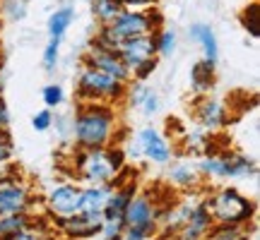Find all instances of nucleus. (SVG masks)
Returning a JSON list of instances; mask_svg holds the SVG:
<instances>
[{
	"label": "nucleus",
	"mask_w": 260,
	"mask_h": 240,
	"mask_svg": "<svg viewBox=\"0 0 260 240\" xmlns=\"http://www.w3.org/2000/svg\"><path fill=\"white\" fill-rule=\"evenodd\" d=\"M121 135L118 113L111 103H82L73 120V139L80 149L109 147Z\"/></svg>",
	"instance_id": "f257e3e1"
},
{
	"label": "nucleus",
	"mask_w": 260,
	"mask_h": 240,
	"mask_svg": "<svg viewBox=\"0 0 260 240\" xmlns=\"http://www.w3.org/2000/svg\"><path fill=\"white\" fill-rule=\"evenodd\" d=\"M125 154L121 144L89 147L75 154V178L82 185H111L116 176L125 168Z\"/></svg>",
	"instance_id": "f03ea898"
},
{
	"label": "nucleus",
	"mask_w": 260,
	"mask_h": 240,
	"mask_svg": "<svg viewBox=\"0 0 260 240\" xmlns=\"http://www.w3.org/2000/svg\"><path fill=\"white\" fill-rule=\"evenodd\" d=\"M164 27V19L159 15V10H123L118 17L113 19L111 24L99 29V34L94 36L92 44L104 48H116L121 46L123 41L135 36H145V34H154L157 29Z\"/></svg>",
	"instance_id": "7ed1b4c3"
},
{
	"label": "nucleus",
	"mask_w": 260,
	"mask_h": 240,
	"mask_svg": "<svg viewBox=\"0 0 260 240\" xmlns=\"http://www.w3.org/2000/svg\"><path fill=\"white\" fill-rule=\"evenodd\" d=\"M205 204L214 223L248 226L255 219V204L236 187H214L210 194H205Z\"/></svg>",
	"instance_id": "20e7f679"
},
{
	"label": "nucleus",
	"mask_w": 260,
	"mask_h": 240,
	"mask_svg": "<svg viewBox=\"0 0 260 240\" xmlns=\"http://www.w3.org/2000/svg\"><path fill=\"white\" fill-rule=\"evenodd\" d=\"M128 84L82 63L77 72V96L82 103H118L125 99Z\"/></svg>",
	"instance_id": "39448f33"
},
{
	"label": "nucleus",
	"mask_w": 260,
	"mask_h": 240,
	"mask_svg": "<svg viewBox=\"0 0 260 240\" xmlns=\"http://www.w3.org/2000/svg\"><path fill=\"white\" fill-rule=\"evenodd\" d=\"M161 204L152 192H135L125 207V231L121 240H147L157 233Z\"/></svg>",
	"instance_id": "423d86ee"
},
{
	"label": "nucleus",
	"mask_w": 260,
	"mask_h": 240,
	"mask_svg": "<svg viewBox=\"0 0 260 240\" xmlns=\"http://www.w3.org/2000/svg\"><path fill=\"white\" fill-rule=\"evenodd\" d=\"M34 204H37L34 185L24 178L19 166H12L8 173L0 176V216L22 212L34 214Z\"/></svg>",
	"instance_id": "0eeeda50"
},
{
	"label": "nucleus",
	"mask_w": 260,
	"mask_h": 240,
	"mask_svg": "<svg viewBox=\"0 0 260 240\" xmlns=\"http://www.w3.org/2000/svg\"><path fill=\"white\" fill-rule=\"evenodd\" d=\"M125 67L130 70V77L145 82L152 70L157 67V48H154V34H145V36H135L123 41L116 48Z\"/></svg>",
	"instance_id": "6e6552de"
},
{
	"label": "nucleus",
	"mask_w": 260,
	"mask_h": 240,
	"mask_svg": "<svg viewBox=\"0 0 260 240\" xmlns=\"http://www.w3.org/2000/svg\"><path fill=\"white\" fill-rule=\"evenodd\" d=\"M80 185L68 180V183H56L44 197V209L51 219H65L80 212Z\"/></svg>",
	"instance_id": "1a4fd4ad"
},
{
	"label": "nucleus",
	"mask_w": 260,
	"mask_h": 240,
	"mask_svg": "<svg viewBox=\"0 0 260 240\" xmlns=\"http://www.w3.org/2000/svg\"><path fill=\"white\" fill-rule=\"evenodd\" d=\"M133 139L138 142L142 161H149V164H154V166H167L169 161L174 158V149L169 144V139L164 137L157 128H152V125L140 128Z\"/></svg>",
	"instance_id": "9d476101"
},
{
	"label": "nucleus",
	"mask_w": 260,
	"mask_h": 240,
	"mask_svg": "<svg viewBox=\"0 0 260 240\" xmlns=\"http://www.w3.org/2000/svg\"><path fill=\"white\" fill-rule=\"evenodd\" d=\"M53 228L58 233H63L68 240H87L94 238L102 233V223L104 216L102 214H84L77 212L73 216H65V219H51Z\"/></svg>",
	"instance_id": "9b49d317"
},
{
	"label": "nucleus",
	"mask_w": 260,
	"mask_h": 240,
	"mask_svg": "<svg viewBox=\"0 0 260 240\" xmlns=\"http://www.w3.org/2000/svg\"><path fill=\"white\" fill-rule=\"evenodd\" d=\"M82 63L92 65V67L111 74V77H116V79H121V82H125V84H130V79H133V77H130V70L125 67L121 56H118V51H113V48H104V46H96V44H89Z\"/></svg>",
	"instance_id": "f8f14e48"
},
{
	"label": "nucleus",
	"mask_w": 260,
	"mask_h": 240,
	"mask_svg": "<svg viewBox=\"0 0 260 240\" xmlns=\"http://www.w3.org/2000/svg\"><path fill=\"white\" fill-rule=\"evenodd\" d=\"M167 183L174 185L178 192H190V190H200L203 187V176L198 171V164L190 158H171L167 164Z\"/></svg>",
	"instance_id": "ddd939ff"
},
{
	"label": "nucleus",
	"mask_w": 260,
	"mask_h": 240,
	"mask_svg": "<svg viewBox=\"0 0 260 240\" xmlns=\"http://www.w3.org/2000/svg\"><path fill=\"white\" fill-rule=\"evenodd\" d=\"M193 115H195V120L200 123V128L207 130V132H214V130L224 128V125L229 123V108H226L222 101L210 99V96H205V94L193 103Z\"/></svg>",
	"instance_id": "4468645a"
},
{
	"label": "nucleus",
	"mask_w": 260,
	"mask_h": 240,
	"mask_svg": "<svg viewBox=\"0 0 260 240\" xmlns=\"http://www.w3.org/2000/svg\"><path fill=\"white\" fill-rule=\"evenodd\" d=\"M212 226H214V221H212V216H210V212H207L205 194H203V199L195 204L190 219H188L169 240H205V235H207V231H210Z\"/></svg>",
	"instance_id": "2eb2a0df"
},
{
	"label": "nucleus",
	"mask_w": 260,
	"mask_h": 240,
	"mask_svg": "<svg viewBox=\"0 0 260 240\" xmlns=\"http://www.w3.org/2000/svg\"><path fill=\"white\" fill-rule=\"evenodd\" d=\"M113 185H84L80 190V212L84 214H102Z\"/></svg>",
	"instance_id": "dca6fc26"
},
{
	"label": "nucleus",
	"mask_w": 260,
	"mask_h": 240,
	"mask_svg": "<svg viewBox=\"0 0 260 240\" xmlns=\"http://www.w3.org/2000/svg\"><path fill=\"white\" fill-rule=\"evenodd\" d=\"M222 161H224V180H241V178H251L255 176V161H251L243 154L236 151H222Z\"/></svg>",
	"instance_id": "f3484780"
},
{
	"label": "nucleus",
	"mask_w": 260,
	"mask_h": 240,
	"mask_svg": "<svg viewBox=\"0 0 260 240\" xmlns=\"http://www.w3.org/2000/svg\"><path fill=\"white\" fill-rule=\"evenodd\" d=\"M190 38H193L198 46L203 48V60L207 63H217V56H219V46H217V36H214V31L210 24H193L190 27Z\"/></svg>",
	"instance_id": "a211bd4d"
},
{
	"label": "nucleus",
	"mask_w": 260,
	"mask_h": 240,
	"mask_svg": "<svg viewBox=\"0 0 260 240\" xmlns=\"http://www.w3.org/2000/svg\"><path fill=\"white\" fill-rule=\"evenodd\" d=\"M253 228L248 226H236V223H214L207 231L205 240H251Z\"/></svg>",
	"instance_id": "6ab92c4d"
},
{
	"label": "nucleus",
	"mask_w": 260,
	"mask_h": 240,
	"mask_svg": "<svg viewBox=\"0 0 260 240\" xmlns=\"http://www.w3.org/2000/svg\"><path fill=\"white\" fill-rule=\"evenodd\" d=\"M37 221V214H8V216H0V240L8 238V235H15V233L29 228L31 223Z\"/></svg>",
	"instance_id": "aec40b11"
},
{
	"label": "nucleus",
	"mask_w": 260,
	"mask_h": 240,
	"mask_svg": "<svg viewBox=\"0 0 260 240\" xmlns=\"http://www.w3.org/2000/svg\"><path fill=\"white\" fill-rule=\"evenodd\" d=\"M190 84H193V89L200 96L205 92H210L214 84V65L207 63V60H200V63L193 65V70H190Z\"/></svg>",
	"instance_id": "412c9836"
},
{
	"label": "nucleus",
	"mask_w": 260,
	"mask_h": 240,
	"mask_svg": "<svg viewBox=\"0 0 260 240\" xmlns=\"http://www.w3.org/2000/svg\"><path fill=\"white\" fill-rule=\"evenodd\" d=\"M123 10H125V8H123L118 0H94V3H92V15L96 17V22H99L102 27L111 24V22L121 15Z\"/></svg>",
	"instance_id": "4be33fe9"
},
{
	"label": "nucleus",
	"mask_w": 260,
	"mask_h": 240,
	"mask_svg": "<svg viewBox=\"0 0 260 240\" xmlns=\"http://www.w3.org/2000/svg\"><path fill=\"white\" fill-rule=\"evenodd\" d=\"M3 240H58V235L51 226H46L44 221H39L37 219L29 228L15 233V235H8V238H3Z\"/></svg>",
	"instance_id": "5701e85b"
},
{
	"label": "nucleus",
	"mask_w": 260,
	"mask_h": 240,
	"mask_svg": "<svg viewBox=\"0 0 260 240\" xmlns=\"http://www.w3.org/2000/svg\"><path fill=\"white\" fill-rule=\"evenodd\" d=\"M73 8H60L48 17V34L51 38H63V34L68 31V27L73 24Z\"/></svg>",
	"instance_id": "b1692460"
},
{
	"label": "nucleus",
	"mask_w": 260,
	"mask_h": 240,
	"mask_svg": "<svg viewBox=\"0 0 260 240\" xmlns=\"http://www.w3.org/2000/svg\"><path fill=\"white\" fill-rule=\"evenodd\" d=\"M154 48H157V56H171L176 48V31L167 27L157 29L154 31Z\"/></svg>",
	"instance_id": "393cba45"
},
{
	"label": "nucleus",
	"mask_w": 260,
	"mask_h": 240,
	"mask_svg": "<svg viewBox=\"0 0 260 240\" xmlns=\"http://www.w3.org/2000/svg\"><path fill=\"white\" fill-rule=\"evenodd\" d=\"M186 149L188 151H207V149H210L207 130H203V128L186 130Z\"/></svg>",
	"instance_id": "a878e982"
},
{
	"label": "nucleus",
	"mask_w": 260,
	"mask_h": 240,
	"mask_svg": "<svg viewBox=\"0 0 260 240\" xmlns=\"http://www.w3.org/2000/svg\"><path fill=\"white\" fill-rule=\"evenodd\" d=\"M241 22H243V27H246V31H248L253 38L260 36V8H258V3H251L248 8L243 10Z\"/></svg>",
	"instance_id": "bb28decb"
},
{
	"label": "nucleus",
	"mask_w": 260,
	"mask_h": 240,
	"mask_svg": "<svg viewBox=\"0 0 260 240\" xmlns=\"http://www.w3.org/2000/svg\"><path fill=\"white\" fill-rule=\"evenodd\" d=\"M41 99L46 103V108H58L63 103V87L60 84H48L41 92Z\"/></svg>",
	"instance_id": "cd10ccee"
},
{
	"label": "nucleus",
	"mask_w": 260,
	"mask_h": 240,
	"mask_svg": "<svg viewBox=\"0 0 260 240\" xmlns=\"http://www.w3.org/2000/svg\"><path fill=\"white\" fill-rule=\"evenodd\" d=\"M58 51H60V38H51L46 51H44V67H46V70H53V67H56Z\"/></svg>",
	"instance_id": "c85d7f7f"
},
{
	"label": "nucleus",
	"mask_w": 260,
	"mask_h": 240,
	"mask_svg": "<svg viewBox=\"0 0 260 240\" xmlns=\"http://www.w3.org/2000/svg\"><path fill=\"white\" fill-rule=\"evenodd\" d=\"M12 154H15V144H12L8 128H5L0 130V161H12Z\"/></svg>",
	"instance_id": "c756f323"
},
{
	"label": "nucleus",
	"mask_w": 260,
	"mask_h": 240,
	"mask_svg": "<svg viewBox=\"0 0 260 240\" xmlns=\"http://www.w3.org/2000/svg\"><path fill=\"white\" fill-rule=\"evenodd\" d=\"M140 111L145 113V115H154V113L159 111V96L154 89H149L147 96L142 99V103H140Z\"/></svg>",
	"instance_id": "7c9ffc66"
},
{
	"label": "nucleus",
	"mask_w": 260,
	"mask_h": 240,
	"mask_svg": "<svg viewBox=\"0 0 260 240\" xmlns=\"http://www.w3.org/2000/svg\"><path fill=\"white\" fill-rule=\"evenodd\" d=\"M31 125H34L37 132H46V130H51V125H53V115H51V111H39L37 115L31 118Z\"/></svg>",
	"instance_id": "2f4dec72"
},
{
	"label": "nucleus",
	"mask_w": 260,
	"mask_h": 240,
	"mask_svg": "<svg viewBox=\"0 0 260 240\" xmlns=\"http://www.w3.org/2000/svg\"><path fill=\"white\" fill-rule=\"evenodd\" d=\"M125 10H149L157 5V0H118Z\"/></svg>",
	"instance_id": "473e14b6"
},
{
	"label": "nucleus",
	"mask_w": 260,
	"mask_h": 240,
	"mask_svg": "<svg viewBox=\"0 0 260 240\" xmlns=\"http://www.w3.org/2000/svg\"><path fill=\"white\" fill-rule=\"evenodd\" d=\"M10 123V113H8V103H5V99L0 96V130H5Z\"/></svg>",
	"instance_id": "72a5a7b5"
},
{
	"label": "nucleus",
	"mask_w": 260,
	"mask_h": 240,
	"mask_svg": "<svg viewBox=\"0 0 260 240\" xmlns=\"http://www.w3.org/2000/svg\"><path fill=\"white\" fill-rule=\"evenodd\" d=\"M10 168H12V164H10V161H0V176H3V173H8Z\"/></svg>",
	"instance_id": "f704fd0d"
}]
</instances>
